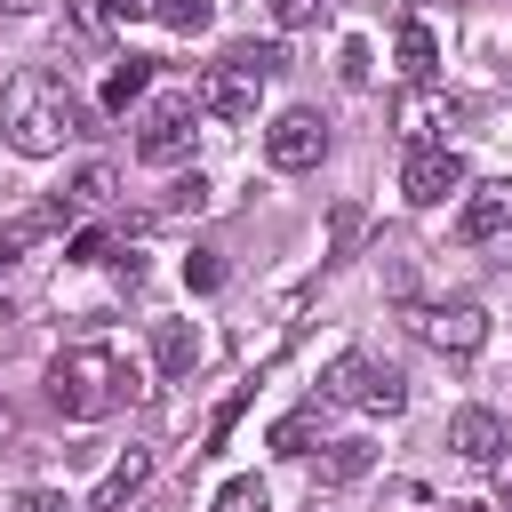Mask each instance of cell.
I'll use <instances>...</instances> for the list:
<instances>
[{
	"label": "cell",
	"mask_w": 512,
	"mask_h": 512,
	"mask_svg": "<svg viewBox=\"0 0 512 512\" xmlns=\"http://www.w3.org/2000/svg\"><path fill=\"white\" fill-rule=\"evenodd\" d=\"M72 216H80V208H72L64 192H56V200H40V208H24V216H8V224H0V272H8V264H24V256H32L48 232H64Z\"/></svg>",
	"instance_id": "9c48e42d"
},
{
	"label": "cell",
	"mask_w": 512,
	"mask_h": 512,
	"mask_svg": "<svg viewBox=\"0 0 512 512\" xmlns=\"http://www.w3.org/2000/svg\"><path fill=\"white\" fill-rule=\"evenodd\" d=\"M408 328H416L432 352H448V360H472V352L488 344V312H480V304H424V312H408Z\"/></svg>",
	"instance_id": "8992f818"
},
{
	"label": "cell",
	"mask_w": 512,
	"mask_h": 512,
	"mask_svg": "<svg viewBox=\"0 0 512 512\" xmlns=\"http://www.w3.org/2000/svg\"><path fill=\"white\" fill-rule=\"evenodd\" d=\"M104 16L112 24H136V16H152V0H104Z\"/></svg>",
	"instance_id": "1f68e13d"
},
{
	"label": "cell",
	"mask_w": 512,
	"mask_h": 512,
	"mask_svg": "<svg viewBox=\"0 0 512 512\" xmlns=\"http://www.w3.org/2000/svg\"><path fill=\"white\" fill-rule=\"evenodd\" d=\"M320 152H328V120H320V112H280V120L264 128V160H272V168H288V176H296V168H312Z\"/></svg>",
	"instance_id": "52a82bcc"
},
{
	"label": "cell",
	"mask_w": 512,
	"mask_h": 512,
	"mask_svg": "<svg viewBox=\"0 0 512 512\" xmlns=\"http://www.w3.org/2000/svg\"><path fill=\"white\" fill-rule=\"evenodd\" d=\"M112 192H120V184H112V168H104V160H88V168L64 184V200H72V208H112Z\"/></svg>",
	"instance_id": "d6986e66"
},
{
	"label": "cell",
	"mask_w": 512,
	"mask_h": 512,
	"mask_svg": "<svg viewBox=\"0 0 512 512\" xmlns=\"http://www.w3.org/2000/svg\"><path fill=\"white\" fill-rule=\"evenodd\" d=\"M216 512H272V496H264V480H224Z\"/></svg>",
	"instance_id": "7402d4cb"
},
{
	"label": "cell",
	"mask_w": 512,
	"mask_h": 512,
	"mask_svg": "<svg viewBox=\"0 0 512 512\" xmlns=\"http://www.w3.org/2000/svg\"><path fill=\"white\" fill-rule=\"evenodd\" d=\"M192 120H200V96H184V88H160V96L136 112V152H144L152 168H176V160L192 152Z\"/></svg>",
	"instance_id": "3957f363"
},
{
	"label": "cell",
	"mask_w": 512,
	"mask_h": 512,
	"mask_svg": "<svg viewBox=\"0 0 512 512\" xmlns=\"http://www.w3.org/2000/svg\"><path fill=\"white\" fill-rule=\"evenodd\" d=\"M456 120H464V104H456V96H432V80L400 96V136H408V152H416V144H440V128H456Z\"/></svg>",
	"instance_id": "30bf717a"
},
{
	"label": "cell",
	"mask_w": 512,
	"mask_h": 512,
	"mask_svg": "<svg viewBox=\"0 0 512 512\" xmlns=\"http://www.w3.org/2000/svg\"><path fill=\"white\" fill-rule=\"evenodd\" d=\"M392 56H400V80H408V88H424V80L440 72V40H432V24H424V16H408V24H400V40H392Z\"/></svg>",
	"instance_id": "5bb4252c"
},
{
	"label": "cell",
	"mask_w": 512,
	"mask_h": 512,
	"mask_svg": "<svg viewBox=\"0 0 512 512\" xmlns=\"http://www.w3.org/2000/svg\"><path fill=\"white\" fill-rule=\"evenodd\" d=\"M200 200H208L200 176H176V184H168V208H200Z\"/></svg>",
	"instance_id": "4dcf8cb0"
},
{
	"label": "cell",
	"mask_w": 512,
	"mask_h": 512,
	"mask_svg": "<svg viewBox=\"0 0 512 512\" xmlns=\"http://www.w3.org/2000/svg\"><path fill=\"white\" fill-rule=\"evenodd\" d=\"M344 80H352V88H368V80H376V56H368V40H344Z\"/></svg>",
	"instance_id": "4316f807"
},
{
	"label": "cell",
	"mask_w": 512,
	"mask_h": 512,
	"mask_svg": "<svg viewBox=\"0 0 512 512\" xmlns=\"http://www.w3.org/2000/svg\"><path fill=\"white\" fill-rule=\"evenodd\" d=\"M184 288H224V264L216 256H184Z\"/></svg>",
	"instance_id": "f1b7e54d"
},
{
	"label": "cell",
	"mask_w": 512,
	"mask_h": 512,
	"mask_svg": "<svg viewBox=\"0 0 512 512\" xmlns=\"http://www.w3.org/2000/svg\"><path fill=\"white\" fill-rule=\"evenodd\" d=\"M144 88H152V64H144V56H120V64L104 72V96H96V104H104V112H128Z\"/></svg>",
	"instance_id": "2e32d148"
},
{
	"label": "cell",
	"mask_w": 512,
	"mask_h": 512,
	"mask_svg": "<svg viewBox=\"0 0 512 512\" xmlns=\"http://www.w3.org/2000/svg\"><path fill=\"white\" fill-rule=\"evenodd\" d=\"M312 432H320V408L280 416V424H272V448H280V456H304V448H312Z\"/></svg>",
	"instance_id": "44dd1931"
},
{
	"label": "cell",
	"mask_w": 512,
	"mask_h": 512,
	"mask_svg": "<svg viewBox=\"0 0 512 512\" xmlns=\"http://www.w3.org/2000/svg\"><path fill=\"white\" fill-rule=\"evenodd\" d=\"M360 232H368V216L344 200V208H336V224H328V256H352V248H360Z\"/></svg>",
	"instance_id": "603a6c76"
},
{
	"label": "cell",
	"mask_w": 512,
	"mask_h": 512,
	"mask_svg": "<svg viewBox=\"0 0 512 512\" xmlns=\"http://www.w3.org/2000/svg\"><path fill=\"white\" fill-rule=\"evenodd\" d=\"M112 256V232H72V264H104Z\"/></svg>",
	"instance_id": "83f0119b"
},
{
	"label": "cell",
	"mask_w": 512,
	"mask_h": 512,
	"mask_svg": "<svg viewBox=\"0 0 512 512\" xmlns=\"http://www.w3.org/2000/svg\"><path fill=\"white\" fill-rule=\"evenodd\" d=\"M496 480H504V504H512V456H496Z\"/></svg>",
	"instance_id": "836d02e7"
},
{
	"label": "cell",
	"mask_w": 512,
	"mask_h": 512,
	"mask_svg": "<svg viewBox=\"0 0 512 512\" xmlns=\"http://www.w3.org/2000/svg\"><path fill=\"white\" fill-rule=\"evenodd\" d=\"M0 8H8V16H40L48 0H0Z\"/></svg>",
	"instance_id": "d6a6232c"
},
{
	"label": "cell",
	"mask_w": 512,
	"mask_h": 512,
	"mask_svg": "<svg viewBox=\"0 0 512 512\" xmlns=\"http://www.w3.org/2000/svg\"><path fill=\"white\" fill-rule=\"evenodd\" d=\"M272 8V24L280 32H304V24H320V0H264Z\"/></svg>",
	"instance_id": "d4e9b609"
},
{
	"label": "cell",
	"mask_w": 512,
	"mask_h": 512,
	"mask_svg": "<svg viewBox=\"0 0 512 512\" xmlns=\"http://www.w3.org/2000/svg\"><path fill=\"white\" fill-rule=\"evenodd\" d=\"M448 448H456L464 464H496V456H504V416H496V408H456V416H448Z\"/></svg>",
	"instance_id": "8fae6325"
},
{
	"label": "cell",
	"mask_w": 512,
	"mask_h": 512,
	"mask_svg": "<svg viewBox=\"0 0 512 512\" xmlns=\"http://www.w3.org/2000/svg\"><path fill=\"white\" fill-rule=\"evenodd\" d=\"M368 464H376L368 440H320V456H312V488H352V480H368Z\"/></svg>",
	"instance_id": "7c38bea8"
},
{
	"label": "cell",
	"mask_w": 512,
	"mask_h": 512,
	"mask_svg": "<svg viewBox=\"0 0 512 512\" xmlns=\"http://www.w3.org/2000/svg\"><path fill=\"white\" fill-rule=\"evenodd\" d=\"M368 352H336V368L320 376V400H360V384H368Z\"/></svg>",
	"instance_id": "ac0fdd59"
},
{
	"label": "cell",
	"mask_w": 512,
	"mask_h": 512,
	"mask_svg": "<svg viewBox=\"0 0 512 512\" xmlns=\"http://www.w3.org/2000/svg\"><path fill=\"white\" fill-rule=\"evenodd\" d=\"M512 232V176H496V184H464V208H456V240H504Z\"/></svg>",
	"instance_id": "ba28073f"
},
{
	"label": "cell",
	"mask_w": 512,
	"mask_h": 512,
	"mask_svg": "<svg viewBox=\"0 0 512 512\" xmlns=\"http://www.w3.org/2000/svg\"><path fill=\"white\" fill-rule=\"evenodd\" d=\"M464 184H472V168H464L456 144H416V152L400 160V192H408V208H440V200H456Z\"/></svg>",
	"instance_id": "277c9868"
},
{
	"label": "cell",
	"mask_w": 512,
	"mask_h": 512,
	"mask_svg": "<svg viewBox=\"0 0 512 512\" xmlns=\"http://www.w3.org/2000/svg\"><path fill=\"white\" fill-rule=\"evenodd\" d=\"M240 408H248V392H232V400H224V408H216V424H208V448H224V432H232V424H240Z\"/></svg>",
	"instance_id": "f546056e"
},
{
	"label": "cell",
	"mask_w": 512,
	"mask_h": 512,
	"mask_svg": "<svg viewBox=\"0 0 512 512\" xmlns=\"http://www.w3.org/2000/svg\"><path fill=\"white\" fill-rule=\"evenodd\" d=\"M0 136H8V152H24V160H48V152H64L72 136H88V128H80V96L64 88V72H40V64L8 72V80H0Z\"/></svg>",
	"instance_id": "6da1fadb"
},
{
	"label": "cell",
	"mask_w": 512,
	"mask_h": 512,
	"mask_svg": "<svg viewBox=\"0 0 512 512\" xmlns=\"http://www.w3.org/2000/svg\"><path fill=\"white\" fill-rule=\"evenodd\" d=\"M360 408H368V416H400V408H408V376H400V368H368Z\"/></svg>",
	"instance_id": "e0dca14e"
},
{
	"label": "cell",
	"mask_w": 512,
	"mask_h": 512,
	"mask_svg": "<svg viewBox=\"0 0 512 512\" xmlns=\"http://www.w3.org/2000/svg\"><path fill=\"white\" fill-rule=\"evenodd\" d=\"M192 360H200V328L192 320H160L152 328V368L176 384V376H192Z\"/></svg>",
	"instance_id": "9a60e30c"
},
{
	"label": "cell",
	"mask_w": 512,
	"mask_h": 512,
	"mask_svg": "<svg viewBox=\"0 0 512 512\" xmlns=\"http://www.w3.org/2000/svg\"><path fill=\"white\" fill-rule=\"evenodd\" d=\"M48 400H56L72 424H96V416H112V408L136 400V368H128L120 352H104V344H64V352L48 360Z\"/></svg>",
	"instance_id": "7a4b0ae2"
},
{
	"label": "cell",
	"mask_w": 512,
	"mask_h": 512,
	"mask_svg": "<svg viewBox=\"0 0 512 512\" xmlns=\"http://www.w3.org/2000/svg\"><path fill=\"white\" fill-rule=\"evenodd\" d=\"M144 480H152V456H144V448H120V456H112V472L96 480V512L136 504V496H144Z\"/></svg>",
	"instance_id": "4fadbf2b"
},
{
	"label": "cell",
	"mask_w": 512,
	"mask_h": 512,
	"mask_svg": "<svg viewBox=\"0 0 512 512\" xmlns=\"http://www.w3.org/2000/svg\"><path fill=\"white\" fill-rule=\"evenodd\" d=\"M232 56H240V64H256V72H264V80H272V72H280V64H288V48H280V40H240V48H232Z\"/></svg>",
	"instance_id": "cb8c5ba5"
},
{
	"label": "cell",
	"mask_w": 512,
	"mask_h": 512,
	"mask_svg": "<svg viewBox=\"0 0 512 512\" xmlns=\"http://www.w3.org/2000/svg\"><path fill=\"white\" fill-rule=\"evenodd\" d=\"M8 512H72V496L64 488H24V496H8Z\"/></svg>",
	"instance_id": "484cf974"
},
{
	"label": "cell",
	"mask_w": 512,
	"mask_h": 512,
	"mask_svg": "<svg viewBox=\"0 0 512 512\" xmlns=\"http://www.w3.org/2000/svg\"><path fill=\"white\" fill-rule=\"evenodd\" d=\"M448 512H488V504H448Z\"/></svg>",
	"instance_id": "e575fe53"
},
{
	"label": "cell",
	"mask_w": 512,
	"mask_h": 512,
	"mask_svg": "<svg viewBox=\"0 0 512 512\" xmlns=\"http://www.w3.org/2000/svg\"><path fill=\"white\" fill-rule=\"evenodd\" d=\"M256 104H264V72L224 48V56L200 72V112H216V120H256Z\"/></svg>",
	"instance_id": "5b68a950"
},
{
	"label": "cell",
	"mask_w": 512,
	"mask_h": 512,
	"mask_svg": "<svg viewBox=\"0 0 512 512\" xmlns=\"http://www.w3.org/2000/svg\"><path fill=\"white\" fill-rule=\"evenodd\" d=\"M152 16H160L168 32H208V24H216V0H152Z\"/></svg>",
	"instance_id": "ffe728a7"
}]
</instances>
